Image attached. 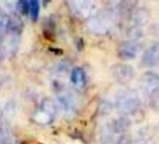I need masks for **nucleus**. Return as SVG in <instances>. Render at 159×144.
<instances>
[{
  "instance_id": "14",
  "label": "nucleus",
  "mask_w": 159,
  "mask_h": 144,
  "mask_svg": "<svg viewBox=\"0 0 159 144\" xmlns=\"http://www.w3.org/2000/svg\"><path fill=\"white\" fill-rule=\"evenodd\" d=\"M53 118H51L48 114H47L44 112H39L38 113H36L35 115V121L40 123V124H48L49 123Z\"/></svg>"
},
{
  "instance_id": "10",
  "label": "nucleus",
  "mask_w": 159,
  "mask_h": 144,
  "mask_svg": "<svg viewBox=\"0 0 159 144\" xmlns=\"http://www.w3.org/2000/svg\"><path fill=\"white\" fill-rule=\"evenodd\" d=\"M71 82L76 87H82L86 83V73L81 67H75L71 72Z\"/></svg>"
},
{
  "instance_id": "18",
  "label": "nucleus",
  "mask_w": 159,
  "mask_h": 144,
  "mask_svg": "<svg viewBox=\"0 0 159 144\" xmlns=\"http://www.w3.org/2000/svg\"><path fill=\"white\" fill-rule=\"evenodd\" d=\"M4 56H5V46H4L3 39L1 38V35H0V61L4 58Z\"/></svg>"
},
{
  "instance_id": "9",
  "label": "nucleus",
  "mask_w": 159,
  "mask_h": 144,
  "mask_svg": "<svg viewBox=\"0 0 159 144\" xmlns=\"http://www.w3.org/2000/svg\"><path fill=\"white\" fill-rule=\"evenodd\" d=\"M58 102L61 110L65 115H71L75 111V102L74 97L69 94H61L58 97Z\"/></svg>"
},
{
  "instance_id": "1",
  "label": "nucleus",
  "mask_w": 159,
  "mask_h": 144,
  "mask_svg": "<svg viewBox=\"0 0 159 144\" xmlns=\"http://www.w3.org/2000/svg\"><path fill=\"white\" fill-rule=\"evenodd\" d=\"M115 106L123 116L128 117L129 115H133L140 111L142 107V100L134 90H124L116 96Z\"/></svg>"
},
{
  "instance_id": "13",
  "label": "nucleus",
  "mask_w": 159,
  "mask_h": 144,
  "mask_svg": "<svg viewBox=\"0 0 159 144\" xmlns=\"http://www.w3.org/2000/svg\"><path fill=\"white\" fill-rule=\"evenodd\" d=\"M9 22L10 20L8 19L7 15L0 9V35L9 27Z\"/></svg>"
},
{
  "instance_id": "12",
  "label": "nucleus",
  "mask_w": 159,
  "mask_h": 144,
  "mask_svg": "<svg viewBox=\"0 0 159 144\" xmlns=\"http://www.w3.org/2000/svg\"><path fill=\"white\" fill-rule=\"evenodd\" d=\"M29 7H30L29 13H30L31 18L34 21H36L38 18V15H39V9H40V6H39L38 1H36V0L29 1Z\"/></svg>"
},
{
  "instance_id": "11",
  "label": "nucleus",
  "mask_w": 159,
  "mask_h": 144,
  "mask_svg": "<svg viewBox=\"0 0 159 144\" xmlns=\"http://www.w3.org/2000/svg\"><path fill=\"white\" fill-rule=\"evenodd\" d=\"M41 111L48 114L51 118H54V116L57 113V106L51 99L46 98L42 102Z\"/></svg>"
},
{
  "instance_id": "17",
  "label": "nucleus",
  "mask_w": 159,
  "mask_h": 144,
  "mask_svg": "<svg viewBox=\"0 0 159 144\" xmlns=\"http://www.w3.org/2000/svg\"><path fill=\"white\" fill-rule=\"evenodd\" d=\"M17 8L20 10V12L23 13V14H27L29 13V1H20L17 4Z\"/></svg>"
},
{
  "instance_id": "6",
  "label": "nucleus",
  "mask_w": 159,
  "mask_h": 144,
  "mask_svg": "<svg viewBox=\"0 0 159 144\" xmlns=\"http://www.w3.org/2000/svg\"><path fill=\"white\" fill-rule=\"evenodd\" d=\"M142 48L138 38H131L123 41L118 48V56L123 60H130L137 56Z\"/></svg>"
},
{
  "instance_id": "15",
  "label": "nucleus",
  "mask_w": 159,
  "mask_h": 144,
  "mask_svg": "<svg viewBox=\"0 0 159 144\" xmlns=\"http://www.w3.org/2000/svg\"><path fill=\"white\" fill-rule=\"evenodd\" d=\"M0 144H12L9 133L6 129L1 127H0Z\"/></svg>"
},
{
  "instance_id": "19",
  "label": "nucleus",
  "mask_w": 159,
  "mask_h": 144,
  "mask_svg": "<svg viewBox=\"0 0 159 144\" xmlns=\"http://www.w3.org/2000/svg\"><path fill=\"white\" fill-rule=\"evenodd\" d=\"M1 114H2V113H1V110H0V117H1Z\"/></svg>"
},
{
  "instance_id": "7",
  "label": "nucleus",
  "mask_w": 159,
  "mask_h": 144,
  "mask_svg": "<svg viewBox=\"0 0 159 144\" xmlns=\"http://www.w3.org/2000/svg\"><path fill=\"white\" fill-rule=\"evenodd\" d=\"M142 63L148 67H154L159 64V42L151 44L143 53Z\"/></svg>"
},
{
  "instance_id": "5",
  "label": "nucleus",
  "mask_w": 159,
  "mask_h": 144,
  "mask_svg": "<svg viewBox=\"0 0 159 144\" xmlns=\"http://www.w3.org/2000/svg\"><path fill=\"white\" fill-rule=\"evenodd\" d=\"M70 5L73 13L80 18L89 19L97 13V5L93 1H73Z\"/></svg>"
},
{
  "instance_id": "16",
  "label": "nucleus",
  "mask_w": 159,
  "mask_h": 144,
  "mask_svg": "<svg viewBox=\"0 0 159 144\" xmlns=\"http://www.w3.org/2000/svg\"><path fill=\"white\" fill-rule=\"evenodd\" d=\"M150 104L155 110L159 111V90L150 97Z\"/></svg>"
},
{
  "instance_id": "8",
  "label": "nucleus",
  "mask_w": 159,
  "mask_h": 144,
  "mask_svg": "<svg viewBox=\"0 0 159 144\" xmlns=\"http://www.w3.org/2000/svg\"><path fill=\"white\" fill-rule=\"evenodd\" d=\"M149 18H150V14L149 11L146 10L145 8H139L136 9L130 17V22L133 25V29L135 30V34L138 37V34L136 32V28L141 27L145 25L148 22H149Z\"/></svg>"
},
{
  "instance_id": "2",
  "label": "nucleus",
  "mask_w": 159,
  "mask_h": 144,
  "mask_svg": "<svg viewBox=\"0 0 159 144\" xmlns=\"http://www.w3.org/2000/svg\"><path fill=\"white\" fill-rule=\"evenodd\" d=\"M118 13L114 8H108L88 19V28L95 34H105L108 32L116 22Z\"/></svg>"
},
{
  "instance_id": "4",
  "label": "nucleus",
  "mask_w": 159,
  "mask_h": 144,
  "mask_svg": "<svg viewBox=\"0 0 159 144\" xmlns=\"http://www.w3.org/2000/svg\"><path fill=\"white\" fill-rule=\"evenodd\" d=\"M140 87L145 95L151 97L159 90L158 73L152 70L144 72L140 78Z\"/></svg>"
},
{
  "instance_id": "3",
  "label": "nucleus",
  "mask_w": 159,
  "mask_h": 144,
  "mask_svg": "<svg viewBox=\"0 0 159 144\" xmlns=\"http://www.w3.org/2000/svg\"><path fill=\"white\" fill-rule=\"evenodd\" d=\"M113 78L120 84H127L134 78V68L128 64H116L111 67Z\"/></svg>"
}]
</instances>
